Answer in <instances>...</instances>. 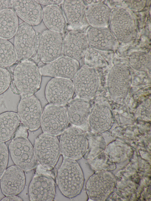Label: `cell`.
I'll return each instance as SVG.
<instances>
[{
	"label": "cell",
	"instance_id": "obj_1",
	"mask_svg": "<svg viewBox=\"0 0 151 201\" xmlns=\"http://www.w3.org/2000/svg\"><path fill=\"white\" fill-rule=\"evenodd\" d=\"M41 75L34 62L28 60L20 61L14 68L11 77L12 91L21 97L34 95L40 88Z\"/></svg>",
	"mask_w": 151,
	"mask_h": 201
},
{
	"label": "cell",
	"instance_id": "obj_2",
	"mask_svg": "<svg viewBox=\"0 0 151 201\" xmlns=\"http://www.w3.org/2000/svg\"><path fill=\"white\" fill-rule=\"evenodd\" d=\"M84 180L83 173L78 163L64 157L56 177L57 184L63 195L69 198L77 196L82 190Z\"/></svg>",
	"mask_w": 151,
	"mask_h": 201
},
{
	"label": "cell",
	"instance_id": "obj_3",
	"mask_svg": "<svg viewBox=\"0 0 151 201\" xmlns=\"http://www.w3.org/2000/svg\"><path fill=\"white\" fill-rule=\"evenodd\" d=\"M33 148L36 159L40 165L47 170L52 169L60 154L57 138L44 133L41 134L36 139Z\"/></svg>",
	"mask_w": 151,
	"mask_h": 201
},
{
	"label": "cell",
	"instance_id": "obj_4",
	"mask_svg": "<svg viewBox=\"0 0 151 201\" xmlns=\"http://www.w3.org/2000/svg\"><path fill=\"white\" fill-rule=\"evenodd\" d=\"M61 134L59 143L60 154L63 157L75 160L81 158L88 145L83 130L74 126L67 128Z\"/></svg>",
	"mask_w": 151,
	"mask_h": 201
},
{
	"label": "cell",
	"instance_id": "obj_5",
	"mask_svg": "<svg viewBox=\"0 0 151 201\" xmlns=\"http://www.w3.org/2000/svg\"><path fill=\"white\" fill-rule=\"evenodd\" d=\"M111 30L117 40L122 42H130L135 37L134 20L127 9L119 7L111 11L110 21Z\"/></svg>",
	"mask_w": 151,
	"mask_h": 201
},
{
	"label": "cell",
	"instance_id": "obj_6",
	"mask_svg": "<svg viewBox=\"0 0 151 201\" xmlns=\"http://www.w3.org/2000/svg\"><path fill=\"white\" fill-rule=\"evenodd\" d=\"M9 149L14 163L24 171H30L36 167L37 160L34 148L27 137L14 136Z\"/></svg>",
	"mask_w": 151,
	"mask_h": 201
},
{
	"label": "cell",
	"instance_id": "obj_7",
	"mask_svg": "<svg viewBox=\"0 0 151 201\" xmlns=\"http://www.w3.org/2000/svg\"><path fill=\"white\" fill-rule=\"evenodd\" d=\"M69 122L65 107L49 104L42 113L40 126L44 133L55 136L67 128Z\"/></svg>",
	"mask_w": 151,
	"mask_h": 201
},
{
	"label": "cell",
	"instance_id": "obj_8",
	"mask_svg": "<svg viewBox=\"0 0 151 201\" xmlns=\"http://www.w3.org/2000/svg\"><path fill=\"white\" fill-rule=\"evenodd\" d=\"M73 78L74 91L77 97L87 100L94 97L100 83L99 75L95 69L83 66Z\"/></svg>",
	"mask_w": 151,
	"mask_h": 201
},
{
	"label": "cell",
	"instance_id": "obj_9",
	"mask_svg": "<svg viewBox=\"0 0 151 201\" xmlns=\"http://www.w3.org/2000/svg\"><path fill=\"white\" fill-rule=\"evenodd\" d=\"M37 52L40 59L46 64L62 56L63 40L60 34L49 30L43 32L38 41Z\"/></svg>",
	"mask_w": 151,
	"mask_h": 201
},
{
	"label": "cell",
	"instance_id": "obj_10",
	"mask_svg": "<svg viewBox=\"0 0 151 201\" xmlns=\"http://www.w3.org/2000/svg\"><path fill=\"white\" fill-rule=\"evenodd\" d=\"M17 113L22 124L27 129L33 131L40 127L42 108L40 101L35 95L21 97Z\"/></svg>",
	"mask_w": 151,
	"mask_h": 201
},
{
	"label": "cell",
	"instance_id": "obj_11",
	"mask_svg": "<svg viewBox=\"0 0 151 201\" xmlns=\"http://www.w3.org/2000/svg\"><path fill=\"white\" fill-rule=\"evenodd\" d=\"M130 71L126 65L121 63L114 65L110 71L107 85L110 95L114 100H120L127 95L131 83Z\"/></svg>",
	"mask_w": 151,
	"mask_h": 201
},
{
	"label": "cell",
	"instance_id": "obj_12",
	"mask_svg": "<svg viewBox=\"0 0 151 201\" xmlns=\"http://www.w3.org/2000/svg\"><path fill=\"white\" fill-rule=\"evenodd\" d=\"M14 43L17 61L28 60L33 55L37 46V39L31 26L25 22L19 26Z\"/></svg>",
	"mask_w": 151,
	"mask_h": 201
},
{
	"label": "cell",
	"instance_id": "obj_13",
	"mask_svg": "<svg viewBox=\"0 0 151 201\" xmlns=\"http://www.w3.org/2000/svg\"><path fill=\"white\" fill-rule=\"evenodd\" d=\"M74 91L73 82L70 79L54 78L47 84L45 94L50 104L64 106L71 100Z\"/></svg>",
	"mask_w": 151,
	"mask_h": 201
},
{
	"label": "cell",
	"instance_id": "obj_14",
	"mask_svg": "<svg viewBox=\"0 0 151 201\" xmlns=\"http://www.w3.org/2000/svg\"><path fill=\"white\" fill-rule=\"evenodd\" d=\"M79 68L77 60L62 56L39 69L42 75L70 79Z\"/></svg>",
	"mask_w": 151,
	"mask_h": 201
},
{
	"label": "cell",
	"instance_id": "obj_15",
	"mask_svg": "<svg viewBox=\"0 0 151 201\" xmlns=\"http://www.w3.org/2000/svg\"><path fill=\"white\" fill-rule=\"evenodd\" d=\"M28 193L31 201H53L56 194L55 182L49 175L36 174L30 182Z\"/></svg>",
	"mask_w": 151,
	"mask_h": 201
},
{
	"label": "cell",
	"instance_id": "obj_16",
	"mask_svg": "<svg viewBox=\"0 0 151 201\" xmlns=\"http://www.w3.org/2000/svg\"><path fill=\"white\" fill-rule=\"evenodd\" d=\"M0 179L1 190L6 196L19 194L23 190L26 182L24 171L16 165L6 169Z\"/></svg>",
	"mask_w": 151,
	"mask_h": 201
},
{
	"label": "cell",
	"instance_id": "obj_17",
	"mask_svg": "<svg viewBox=\"0 0 151 201\" xmlns=\"http://www.w3.org/2000/svg\"><path fill=\"white\" fill-rule=\"evenodd\" d=\"M89 46L86 34L80 31H71L63 41V54L77 60L85 54Z\"/></svg>",
	"mask_w": 151,
	"mask_h": 201
},
{
	"label": "cell",
	"instance_id": "obj_18",
	"mask_svg": "<svg viewBox=\"0 0 151 201\" xmlns=\"http://www.w3.org/2000/svg\"><path fill=\"white\" fill-rule=\"evenodd\" d=\"M11 8L26 23L39 24L42 19V9L36 0H12Z\"/></svg>",
	"mask_w": 151,
	"mask_h": 201
},
{
	"label": "cell",
	"instance_id": "obj_19",
	"mask_svg": "<svg viewBox=\"0 0 151 201\" xmlns=\"http://www.w3.org/2000/svg\"><path fill=\"white\" fill-rule=\"evenodd\" d=\"M86 35L89 45L102 50L113 49L117 40L111 30L106 27H92L88 30Z\"/></svg>",
	"mask_w": 151,
	"mask_h": 201
},
{
	"label": "cell",
	"instance_id": "obj_20",
	"mask_svg": "<svg viewBox=\"0 0 151 201\" xmlns=\"http://www.w3.org/2000/svg\"><path fill=\"white\" fill-rule=\"evenodd\" d=\"M89 123L91 128L98 132L109 129L113 123V117L110 108L103 104L95 106L90 112Z\"/></svg>",
	"mask_w": 151,
	"mask_h": 201
},
{
	"label": "cell",
	"instance_id": "obj_21",
	"mask_svg": "<svg viewBox=\"0 0 151 201\" xmlns=\"http://www.w3.org/2000/svg\"><path fill=\"white\" fill-rule=\"evenodd\" d=\"M66 108L69 122L75 126L83 125L88 119L90 107L87 100L77 97L68 103Z\"/></svg>",
	"mask_w": 151,
	"mask_h": 201
},
{
	"label": "cell",
	"instance_id": "obj_22",
	"mask_svg": "<svg viewBox=\"0 0 151 201\" xmlns=\"http://www.w3.org/2000/svg\"><path fill=\"white\" fill-rule=\"evenodd\" d=\"M65 16L70 25L73 28L79 27L86 16V6L81 0H65L63 2Z\"/></svg>",
	"mask_w": 151,
	"mask_h": 201
},
{
	"label": "cell",
	"instance_id": "obj_23",
	"mask_svg": "<svg viewBox=\"0 0 151 201\" xmlns=\"http://www.w3.org/2000/svg\"><path fill=\"white\" fill-rule=\"evenodd\" d=\"M42 19L49 30L62 33L65 24V20L61 9L58 5L45 6L42 9Z\"/></svg>",
	"mask_w": 151,
	"mask_h": 201
},
{
	"label": "cell",
	"instance_id": "obj_24",
	"mask_svg": "<svg viewBox=\"0 0 151 201\" xmlns=\"http://www.w3.org/2000/svg\"><path fill=\"white\" fill-rule=\"evenodd\" d=\"M111 11L110 8L103 4H94L86 9V17L92 27H106L109 24Z\"/></svg>",
	"mask_w": 151,
	"mask_h": 201
},
{
	"label": "cell",
	"instance_id": "obj_25",
	"mask_svg": "<svg viewBox=\"0 0 151 201\" xmlns=\"http://www.w3.org/2000/svg\"><path fill=\"white\" fill-rule=\"evenodd\" d=\"M17 113L6 111L0 114V142L11 139L20 123Z\"/></svg>",
	"mask_w": 151,
	"mask_h": 201
},
{
	"label": "cell",
	"instance_id": "obj_26",
	"mask_svg": "<svg viewBox=\"0 0 151 201\" xmlns=\"http://www.w3.org/2000/svg\"><path fill=\"white\" fill-rule=\"evenodd\" d=\"M18 22L17 15L13 9L0 11V37L6 40L12 38L17 30Z\"/></svg>",
	"mask_w": 151,
	"mask_h": 201
},
{
	"label": "cell",
	"instance_id": "obj_27",
	"mask_svg": "<svg viewBox=\"0 0 151 201\" xmlns=\"http://www.w3.org/2000/svg\"><path fill=\"white\" fill-rule=\"evenodd\" d=\"M17 61L14 45L9 41L0 37V66L9 67Z\"/></svg>",
	"mask_w": 151,
	"mask_h": 201
},
{
	"label": "cell",
	"instance_id": "obj_28",
	"mask_svg": "<svg viewBox=\"0 0 151 201\" xmlns=\"http://www.w3.org/2000/svg\"><path fill=\"white\" fill-rule=\"evenodd\" d=\"M129 63L134 69L142 71L150 70V54L143 51H137L132 53L129 58Z\"/></svg>",
	"mask_w": 151,
	"mask_h": 201
},
{
	"label": "cell",
	"instance_id": "obj_29",
	"mask_svg": "<svg viewBox=\"0 0 151 201\" xmlns=\"http://www.w3.org/2000/svg\"><path fill=\"white\" fill-rule=\"evenodd\" d=\"M11 82V76L9 71L0 66V95L9 88Z\"/></svg>",
	"mask_w": 151,
	"mask_h": 201
},
{
	"label": "cell",
	"instance_id": "obj_30",
	"mask_svg": "<svg viewBox=\"0 0 151 201\" xmlns=\"http://www.w3.org/2000/svg\"><path fill=\"white\" fill-rule=\"evenodd\" d=\"M9 156L7 145L4 142H0V179L6 169Z\"/></svg>",
	"mask_w": 151,
	"mask_h": 201
},
{
	"label": "cell",
	"instance_id": "obj_31",
	"mask_svg": "<svg viewBox=\"0 0 151 201\" xmlns=\"http://www.w3.org/2000/svg\"><path fill=\"white\" fill-rule=\"evenodd\" d=\"M126 2L128 7L131 9L138 10L144 8L145 5L146 1H127Z\"/></svg>",
	"mask_w": 151,
	"mask_h": 201
},
{
	"label": "cell",
	"instance_id": "obj_32",
	"mask_svg": "<svg viewBox=\"0 0 151 201\" xmlns=\"http://www.w3.org/2000/svg\"><path fill=\"white\" fill-rule=\"evenodd\" d=\"M28 129L22 124L19 126L14 136H23L27 137Z\"/></svg>",
	"mask_w": 151,
	"mask_h": 201
},
{
	"label": "cell",
	"instance_id": "obj_33",
	"mask_svg": "<svg viewBox=\"0 0 151 201\" xmlns=\"http://www.w3.org/2000/svg\"><path fill=\"white\" fill-rule=\"evenodd\" d=\"M40 4L47 6L55 5H58L63 3V0H36Z\"/></svg>",
	"mask_w": 151,
	"mask_h": 201
},
{
	"label": "cell",
	"instance_id": "obj_34",
	"mask_svg": "<svg viewBox=\"0 0 151 201\" xmlns=\"http://www.w3.org/2000/svg\"><path fill=\"white\" fill-rule=\"evenodd\" d=\"M11 1L0 0V11L11 8Z\"/></svg>",
	"mask_w": 151,
	"mask_h": 201
},
{
	"label": "cell",
	"instance_id": "obj_35",
	"mask_svg": "<svg viewBox=\"0 0 151 201\" xmlns=\"http://www.w3.org/2000/svg\"><path fill=\"white\" fill-rule=\"evenodd\" d=\"M1 201H23L22 199L20 197L16 195H10L6 196L2 198Z\"/></svg>",
	"mask_w": 151,
	"mask_h": 201
}]
</instances>
